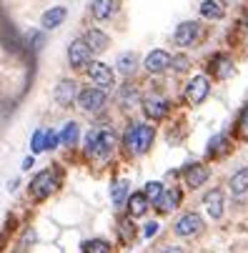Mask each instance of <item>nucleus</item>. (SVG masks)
Listing matches in <instances>:
<instances>
[{"label": "nucleus", "mask_w": 248, "mask_h": 253, "mask_svg": "<svg viewBox=\"0 0 248 253\" xmlns=\"http://www.w3.org/2000/svg\"><path fill=\"white\" fill-rule=\"evenodd\" d=\"M153 138H156V130L146 123H135L128 133H125V146L133 156H143L151 146H153Z\"/></svg>", "instance_id": "obj_1"}, {"label": "nucleus", "mask_w": 248, "mask_h": 253, "mask_svg": "<svg viewBox=\"0 0 248 253\" xmlns=\"http://www.w3.org/2000/svg\"><path fill=\"white\" fill-rule=\"evenodd\" d=\"M116 146V135L111 130H90L85 135V151L90 156H108Z\"/></svg>", "instance_id": "obj_2"}, {"label": "nucleus", "mask_w": 248, "mask_h": 253, "mask_svg": "<svg viewBox=\"0 0 248 253\" xmlns=\"http://www.w3.org/2000/svg\"><path fill=\"white\" fill-rule=\"evenodd\" d=\"M93 50H90V45L85 43V38H76L73 43H70V48H68V60H70V65H73L76 70H81V68H88L93 60Z\"/></svg>", "instance_id": "obj_3"}, {"label": "nucleus", "mask_w": 248, "mask_h": 253, "mask_svg": "<svg viewBox=\"0 0 248 253\" xmlns=\"http://www.w3.org/2000/svg\"><path fill=\"white\" fill-rule=\"evenodd\" d=\"M55 188H58V173H55V170H43L41 175H35L33 183H30V193H33L35 198H45V196H50Z\"/></svg>", "instance_id": "obj_4"}, {"label": "nucleus", "mask_w": 248, "mask_h": 253, "mask_svg": "<svg viewBox=\"0 0 248 253\" xmlns=\"http://www.w3.org/2000/svg\"><path fill=\"white\" fill-rule=\"evenodd\" d=\"M208 93H210V81H208L206 76H196V78H191V83L186 85V98H188L191 105H201V103L208 98Z\"/></svg>", "instance_id": "obj_5"}, {"label": "nucleus", "mask_w": 248, "mask_h": 253, "mask_svg": "<svg viewBox=\"0 0 248 253\" xmlns=\"http://www.w3.org/2000/svg\"><path fill=\"white\" fill-rule=\"evenodd\" d=\"M201 228H203V218L198 213H186V215H181L178 221H175V236H181V238H191V236H196V233H201Z\"/></svg>", "instance_id": "obj_6"}, {"label": "nucleus", "mask_w": 248, "mask_h": 253, "mask_svg": "<svg viewBox=\"0 0 248 253\" xmlns=\"http://www.w3.org/2000/svg\"><path fill=\"white\" fill-rule=\"evenodd\" d=\"M78 105L83 108V111H88V113L100 111V108L105 105V93H103V88H83L81 95H78Z\"/></svg>", "instance_id": "obj_7"}, {"label": "nucleus", "mask_w": 248, "mask_h": 253, "mask_svg": "<svg viewBox=\"0 0 248 253\" xmlns=\"http://www.w3.org/2000/svg\"><path fill=\"white\" fill-rule=\"evenodd\" d=\"M198 35H201V25L196 20H186V23H181L178 28H175L173 41L178 43L181 48H188V45H193L198 41Z\"/></svg>", "instance_id": "obj_8"}, {"label": "nucleus", "mask_w": 248, "mask_h": 253, "mask_svg": "<svg viewBox=\"0 0 248 253\" xmlns=\"http://www.w3.org/2000/svg\"><path fill=\"white\" fill-rule=\"evenodd\" d=\"M88 76L98 88H113V70L105 65V63H90L88 65Z\"/></svg>", "instance_id": "obj_9"}, {"label": "nucleus", "mask_w": 248, "mask_h": 253, "mask_svg": "<svg viewBox=\"0 0 248 253\" xmlns=\"http://www.w3.org/2000/svg\"><path fill=\"white\" fill-rule=\"evenodd\" d=\"M78 95H81V90H78V83L76 81H60L55 85V100L60 105H70L73 100H78Z\"/></svg>", "instance_id": "obj_10"}, {"label": "nucleus", "mask_w": 248, "mask_h": 253, "mask_svg": "<svg viewBox=\"0 0 248 253\" xmlns=\"http://www.w3.org/2000/svg\"><path fill=\"white\" fill-rule=\"evenodd\" d=\"M170 53H165V50H151L148 53V58H146V70L148 73H163V70H168L170 68Z\"/></svg>", "instance_id": "obj_11"}, {"label": "nucleus", "mask_w": 248, "mask_h": 253, "mask_svg": "<svg viewBox=\"0 0 248 253\" xmlns=\"http://www.w3.org/2000/svg\"><path fill=\"white\" fill-rule=\"evenodd\" d=\"M168 100L165 98H158V95H151L146 103H143V111H146V116L148 118H153V121H161L165 113H168Z\"/></svg>", "instance_id": "obj_12"}, {"label": "nucleus", "mask_w": 248, "mask_h": 253, "mask_svg": "<svg viewBox=\"0 0 248 253\" xmlns=\"http://www.w3.org/2000/svg\"><path fill=\"white\" fill-rule=\"evenodd\" d=\"M203 201H206V208H208L210 218H221V215H223V191L221 188L208 191Z\"/></svg>", "instance_id": "obj_13"}, {"label": "nucleus", "mask_w": 248, "mask_h": 253, "mask_svg": "<svg viewBox=\"0 0 248 253\" xmlns=\"http://www.w3.org/2000/svg\"><path fill=\"white\" fill-rule=\"evenodd\" d=\"M208 175H210V170H208L206 166L193 163V166H188V170H186V183H188V188H201L206 180H208Z\"/></svg>", "instance_id": "obj_14"}, {"label": "nucleus", "mask_w": 248, "mask_h": 253, "mask_svg": "<svg viewBox=\"0 0 248 253\" xmlns=\"http://www.w3.org/2000/svg\"><path fill=\"white\" fill-rule=\"evenodd\" d=\"M178 203H181V191H178V188H168V191H163L161 198L156 201V208H158L161 213H170V211L178 208Z\"/></svg>", "instance_id": "obj_15"}, {"label": "nucleus", "mask_w": 248, "mask_h": 253, "mask_svg": "<svg viewBox=\"0 0 248 253\" xmlns=\"http://www.w3.org/2000/svg\"><path fill=\"white\" fill-rule=\"evenodd\" d=\"M116 8H118L116 0H93L90 3V13L95 20H108L116 13Z\"/></svg>", "instance_id": "obj_16"}, {"label": "nucleus", "mask_w": 248, "mask_h": 253, "mask_svg": "<svg viewBox=\"0 0 248 253\" xmlns=\"http://www.w3.org/2000/svg\"><path fill=\"white\" fill-rule=\"evenodd\" d=\"M65 15H68V8H63V5H55V8H50V10H45V13H43V18H41V25H43L45 30H53V28H58V25L65 20Z\"/></svg>", "instance_id": "obj_17"}, {"label": "nucleus", "mask_w": 248, "mask_h": 253, "mask_svg": "<svg viewBox=\"0 0 248 253\" xmlns=\"http://www.w3.org/2000/svg\"><path fill=\"white\" fill-rule=\"evenodd\" d=\"M85 43L90 45V50H93V53H100V50H108V45H111V41H108V35H105L103 30H98V28L88 30V35H85Z\"/></svg>", "instance_id": "obj_18"}, {"label": "nucleus", "mask_w": 248, "mask_h": 253, "mask_svg": "<svg viewBox=\"0 0 248 253\" xmlns=\"http://www.w3.org/2000/svg\"><path fill=\"white\" fill-rule=\"evenodd\" d=\"M210 68H213V73H216V78H228L231 73H233V63H231V58L228 55H216L213 60H210Z\"/></svg>", "instance_id": "obj_19"}, {"label": "nucleus", "mask_w": 248, "mask_h": 253, "mask_svg": "<svg viewBox=\"0 0 248 253\" xmlns=\"http://www.w3.org/2000/svg\"><path fill=\"white\" fill-rule=\"evenodd\" d=\"M246 191H248V166H243L238 173L231 175V193L243 196Z\"/></svg>", "instance_id": "obj_20"}, {"label": "nucleus", "mask_w": 248, "mask_h": 253, "mask_svg": "<svg viewBox=\"0 0 248 253\" xmlns=\"http://www.w3.org/2000/svg\"><path fill=\"white\" fill-rule=\"evenodd\" d=\"M148 198H146V193H133L130 198H128V211H130V215H143L146 211H148Z\"/></svg>", "instance_id": "obj_21"}, {"label": "nucleus", "mask_w": 248, "mask_h": 253, "mask_svg": "<svg viewBox=\"0 0 248 253\" xmlns=\"http://www.w3.org/2000/svg\"><path fill=\"white\" fill-rule=\"evenodd\" d=\"M201 15L208 20H221L223 18V8L216 3V0H203L201 3Z\"/></svg>", "instance_id": "obj_22"}, {"label": "nucleus", "mask_w": 248, "mask_h": 253, "mask_svg": "<svg viewBox=\"0 0 248 253\" xmlns=\"http://www.w3.org/2000/svg\"><path fill=\"white\" fill-rule=\"evenodd\" d=\"M135 68H138V55H135V53H123V55H118V70H121L123 76H130Z\"/></svg>", "instance_id": "obj_23"}, {"label": "nucleus", "mask_w": 248, "mask_h": 253, "mask_svg": "<svg viewBox=\"0 0 248 253\" xmlns=\"http://www.w3.org/2000/svg\"><path fill=\"white\" fill-rule=\"evenodd\" d=\"M83 253H111V243L108 241H100V238H90L81 246Z\"/></svg>", "instance_id": "obj_24"}, {"label": "nucleus", "mask_w": 248, "mask_h": 253, "mask_svg": "<svg viewBox=\"0 0 248 253\" xmlns=\"http://www.w3.org/2000/svg\"><path fill=\"white\" fill-rule=\"evenodd\" d=\"M118 100H121V105H123V108H135V105H138V100H140V95H138V90H135L133 85H125V88L121 90Z\"/></svg>", "instance_id": "obj_25"}, {"label": "nucleus", "mask_w": 248, "mask_h": 253, "mask_svg": "<svg viewBox=\"0 0 248 253\" xmlns=\"http://www.w3.org/2000/svg\"><path fill=\"white\" fill-rule=\"evenodd\" d=\"M228 151V138L226 135H216V138H210V143H208V156H221V153H226Z\"/></svg>", "instance_id": "obj_26"}, {"label": "nucleus", "mask_w": 248, "mask_h": 253, "mask_svg": "<svg viewBox=\"0 0 248 253\" xmlns=\"http://www.w3.org/2000/svg\"><path fill=\"white\" fill-rule=\"evenodd\" d=\"M76 140H78V123H65L60 133V143L63 146H76Z\"/></svg>", "instance_id": "obj_27"}, {"label": "nucleus", "mask_w": 248, "mask_h": 253, "mask_svg": "<svg viewBox=\"0 0 248 253\" xmlns=\"http://www.w3.org/2000/svg\"><path fill=\"white\" fill-rule=\"evenodd\" d=\"M125 196H128V183H125V180H116L113 188H111V198H113V203H116V206H123Z\"/></svg>", "instance_id": "obj_28"}, {"label": "nucleus", "mask_w": 248, "mask_h": 253, "mask_svg": "<svg viewBox=\"0 0 248 253\" xmlns=\"http://www.w3.org/2000/svg\"><path fill=\"white\" fill-rule=\"evenodd\" d=\"M45 138H48V130H45V128L35 130V133H33V138H30V151H33V153L45 151Z\"/></svg>", "instance_id": "obj_29"}, {"label": "nucleus", "mask_w": 248, "mask_h": 253, "mask_svg": "<svg viewBox=\"0 0 248 253\" xmlns=\"http://www.w3.org/2000/svg\"><path fill=\"white\" fill-rule=\"evenodd\" d=\"M163 191H165V188L158 183V180H151V183L146 186V191H143V193H146V198H148V201H153V203H156V201L161 198V193H163Z\"/></svg>", "instance_id": "obj_30"}, {"label": "nucleus", "mask_w": 248, "mask_h": 253, "mask_svg": "<svg viewBox=\"0 0 248 253\" xmlns=\"http://www.w3.org/2000/svg\"><path fill=\"white\" fill-rule=\"evenodd\" d=\"M170 65L178 70V73H183V70H188V65H191V60L186 58V55H178V58H173L170 60Z\"/></svg>", "instance_id": "obj_31"}, {"label": "nucleus", "mask_w": 248, "mask_h": 253, "mask_svg": "<svg viewBox=\"0 0 248 253\" xmlns=\"http://www.w3.org/2000/svg\"><path fill=\"white\" fill-rule=\"evenodd\" d=\"M60 143V135L58 133H53V130H48V138H45V151H53L55 146Z\"/></svg>", "instance_id": "obj_32"}, {"label": "nucleus", "mask_w": 248, "mask_h": 253, "mask_svg": "<svg viewBox=\"0 0 248 253\" xmlns=\"http://www.w3.org/2000/svg\"><path fill=\"white\" fill-rule=\"evenodd\" d=\"M238 128L248 135V105L243 108V111H241V118H238Z\"/></svg>", "instance_id": "obj_33"}, {"label": "nucleus", "mask_w": 248, "mask_h": 253, "mask_svg": "<svg viewBox=\"0 0 248 253\" xmlns=\"http://www.w3.org/2000/svg\"><path fill=\"white\" fill-rule=\"evenodd\" d=\"M121 233H123V241H130L133 238V223L130 221H123L121 223Z\"/></svg>", "instance_id": "obj_34"}, {"label": "nucleus", "mask_w": 248, "mask_h": 253, "mask_svg": "<svg viewBox=\"0 0 248 253\" xmlns=\"http://www.w3.org/2000/svg\"><path fill=\"white\" fill-rule=\"evenodd\" d=\"M156 233H158V223H153V221H151V223L146 226V231H143V236H146V238H153Z\"/></svg>", "instance_id": "obj_35"}, {"label": "nucleus", "mask_w": 248, "mask_h": 253, "mask_svg": "<svg viewBox=\"0 0 248 253\" xmlns=\"http://www.w3.org/2000/svg\"><path fill=\"white\" fill-rule=\"evenodd\" d=\"M41 45H43V35L35 33V35H33V50H41Z\"/></svg>", "instance_id": "obj_36"}, {"label": "nucleus", "mask_w": 248, "mask_h": 253, "mask_svg": "<svg viewBox=\"0 0 248 253\" xmlns=\"http://www.w3.org/2000/svg\"><path fill=\"white\" fill-rule=\"evenodd\" d=\"M33 241H35V231H28V233L23 236V243L28 246V243H33Z\"/></svg>", "instance_id": "obj_37"}, {"label": "nucleus", "mask_w": 248, "mask_h": 253, "mask_svg": "<svg viewBox=\"0 0 248 253\" xmlns=\"http://www.w3.org/2000/svg\"><path fill=\"white\" fill-rule=\"evenodd\" d=\"M163 253H183L178 246H168V248H163Z\"/></svg>", "instance_id": "obj_38"}]
</instances>
